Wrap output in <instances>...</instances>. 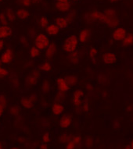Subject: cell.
<instances>
[{
	"label": "cell",
	"instance_id": "30bf717a",
	"mask_svg": "<svg viewBox=\"0 0 133 149\" xmlns=\"http://www.w3.org/2000/svg\"><path fill=\"white\" fill-rule=\"evenodd\" d=\"M73 123V118L70 115L62 116L61 118L59 120V127L61 129L66 130L71 127Z\"/></svg>",
	"mask_w": 133,
	"mask_h": 149
},
{
	"label": "cell",
	"instance_id": "9c48e42d",
	"mask_svg": "<svg viewBox=\"0 0 133 149\" xmlns=\"http://www.w3.org/2000/svg\"><path fill=\"white\" fill-rule=\"evenodd\" d=\"M102 59L104 64L111 66V65H114L117 63L118 62V56L115 53L111 52H106L103 55Z\"/></svg>",
	"mask_w": 133,
	"mask_h": 149
},
{
	"label": "cell",
	"instance_id": "83f0119b",
	"mask_svg": "<svg viewBox=\"0 0 133 149\" xmlns=\"http://www.w3.org/2000/svg\"><path fill=\"white\" fill-rule=\"evenodd\" d=\"M41 50L39 49H38L37 47L34 45V46H32L31 49H30V56L33 58V59H35V58H37L40 56V54H41Z\"/></svg>",
	"mask_w": 133,
	"mask_h": 149
},
{
	"label": "cell",
	"instance_id": "f546056e",
	"mask_svg": "<svg viewBox=\"0 0 133 149\" xmlns=\"http://www.w3.org/2000/svg\"><path fill=\"white\" fill-rule=\"evenodd\" d=\"M66 98V92H63V91H59L56 94L55 96V100L56 102H63Z\"/></svg>",
	"mask_w": 133,
	"mask_h": 149
},
{
	"label": "cell",
	"instance_id": "9f6ffc18",
	"mask_svg": "<svg viewBox=\"0 0 133 149\" xmlns=\"http://www.w3.org/2000/svg\"><path fill=\"white\" fill-rule=\"evenodd\" d=\"M33 1H34L35 3H37V2H38V1H40V0H33Z\"/></svg>",
	"mask_w": 133,
	"mask_h": 149
},
{
	"label": "cell",
	"instance_id": "7dc6e473",
	"mask_svg": "<svg viewBox=\"0 0 133 149\" xmlns=\"http://www.w3.org/2000/svg\"><path fill=\"white\" fill-rule=\"evenodd\" d=\"M30 98L32 100V102H34V104L37 102V96L35 95H32L30 96Z\"/></svg>",
	"mask_w": 133,
	"mask_h": 149
},
{
	"label": "cell",
	"instance_id": "5bb4252c",
	"mask_svg": "<svg viewBox=\"0 0 133 149\" xmlns=\"http://www.w3.org/2000/svg\"><path fill=\"white\" fill-rule=\"evenodd\" d=\"M57 51V43L54 42H52L49 45L45 50V56L48 59H52L54 56L56 55Z\"/></svg>",
	"mask_w": 133,
	"mask_h": 149
},
{
	"label": "cell",
	"instance_id": "3957f363",
	"mask_svg": "<svg viewBox=\"0 0 133 149\" xmlns=\"http://www.w3.org/2000/svg\"><path fill=\"white\" fill-rule=\"evenodd\" d=\"M34 39H35L34 40V44L41 51H45L47 47L49 46V44L51 43L48 35L44 34V33L37 34Z\"/></svg>",
	"mask_w": 133,
	"mask_h": 149
},
{
	"label": "cell",
	"instance_id": "60d3db41",
	"mask_svg": "<svg viewBox=\"0 0 133 149\" xmlns=\"http://www.w3.org/2000/svg\"><path fill=\"white\" fill-rule=\"evenodd\" d=\"M18 1H19V3L20 5H22L24 7H28L32 5L33 0H18Z\"/></svg>",
	"mask_w": 133,
	"mask_h": 149
},
{
	"label": "cell",
	"instance_id": "4fadbf2b",
	"mask_svg": "<svg viewBox=\"0 0 133 149\" xmlns=\"http://www.w3.org/2000/svg\"><path fill=\"white\" fill-rule=\"evenodd\" d=\"M64 110H65V106L63 105V103L59 102H56L53 103L51 108V112L54 116H61L64 113Z\"/></svg>",
	"mask_w": 133,
	"mask_h": 149
},
{
	"label": "cell",
	"instance_id": "7402d4cb",
	"mask_svg": "<svg viewBox=\"0 0 133 149\" xmlns=\"http://www.w3.org/2000/svg\"><path fill=\"white\" fill-rule=\"evenodd\" d=\"M65 80L67 82V84H69L70 87H74V86L77 85L78 83V78L76 75L74 74H69V75H66L65 77Z\"/></svg>",
	"mask_w": 133,
	"mask_h": 149
},
{
	"label": "cell",
	"instance_id": "e0dca14e",
	"mask_svg": "<svg viewBox=\"0 0 133 149\" xmlns=\"http://www.w3.org/2000/svg\"><path fill=\"white\" fill-rule=\"evenodd\" d=\"M55 24H57L60 30H64L68 27L69 22L66 20V17L60 16L55 18Z\"/></svg>",
	"mask_w": 133,
	"mask_h": 149
},
{
	"label": "cell",
	"instance_id": "f1b7e54d",
	"mask_svg": "<svg viewBox=\"0 0 133 149\" xmlns=\"http://www.w3.org/2000/svg\"><path fill=\"white\" fill-rule=\"evenodd\" d=\"M49 19L46 17H41L38 20V26L40 28H45L49 25Z\"/></svg>",
	"mask_w": 133,
	"mask_h": 149
},
{
	"label": "cell",
	"instance_id": "bcb514c9",
	"mask_svg": "<svg viewBox=\"0 0 133 149\" xmlns=\"http://www.w3.org/2000/svg\"><path fill=\"white\" fill-rule=\"evenodd\" d=\"M5 109H6L5 106L0 104V117H1V116H3V115L4 114V112H5Z\"/></svg>",
	"mask_w": 133,
	"mask_h": 149
},
{
	"label": "cell",
	"instance_id": "9a60e30c",
	"mask_svg": "<svg viewBox=\"0 0 133 149\" xmlns=\"http://www.w3.org/2000/svg\"><path fill=\"white\" fill-rule=\"evenodd\" d=\"M56 84H57V90L59 91L67 92L71 88L70 85L67 84L65 78L64 77H58L56 81Z\"/></svg>",
	"mask_w": 133,
	"mask_h": 149
},
{
	"label": "cell",
	"instance_id": "d4e9b609",
	"mask_svg": "<svg viewBox=\"0 0 133 149\" xmlns=\"http://www.w3.org/2000/svg\"><path fill=\"white\" fill-rule=\"evenodd\" d=\"M38 69L40 70L41 72H44V73H49L52 70V64L50 63L49 61H46L44 63H42L39 66Z\"/></svg>",
	"mask_w": 133,
	"mask_h": 149
},
{
	"label": "cell",
	"instance_id": "db71d44e",
	"mask_svg": "<svg viewBox=\"0 0 133 149\" xmlns=\"http://www.w3.org/2000/svg\"><path fill=\"white\" fill-rule=\"evenodd\" d=\"M1 148H3V144H2V143L0 142V149Z\"/></svg>",
	"mask_w": 133,
	"mask_h": 149
},
{
	"label": "cell",
	"instance_id": "d590c367",
	"mask_svg": "<svg viewBox=\"0 0 133 149\" xmlns=\"http://www.w3.org/2000/svg\"><path fill=\"white\" fill-rule=\"evenodd\" d=\"M9 74V71L6 68L3 67V66H0V79L5 78L8 76Z\"/></svg>",
	"mask_w": 133,
	"mask_h": 149
},
{
	"label": "cell",
	"instance_id": "8992f818",
	"mask_svg": "<svg viewBox=\"0 0 133 149\" xmlns=\"http://www.w3.org/2000/svg\"><path fill=\"white\" fill-rule=\"evenodd\" d=\"M85 96L84 91L81 89H77L74 91L73 93V97H72V102L74 105V108L76 109H81L83 102H82V98Z\"/></svg>",
	"mask_w": 133,
	"mask_h": 149
},
{
	"label": "cell",
	"instance_id": "484cf974",
	"mask_svg": "<svg viewBox=\"0 0 133 149\" xmlns=\"http://www.w3.org/2000/svg\"><path fill=\"white\" fill-rule=\"evenodd\" d=\"M6 15L9 22H15V20L17 19V16H16V12H14L12 9H10V8L7 9L6 11Z\"/></svg>",
	"mask_w": 133,
	"mask_h": 149
},
{
	"label": "cell",
	"instance_id": "603a6c76",
	"mask_svg": "<svg viewBox=\"0 0 133 149\" xmlns=\"http://www.w3.org/2000/svg\"><path fill=\"white\" fill-rule=\"evenodd\" d=\"M122 45L125 48L133 45V34H127L125 38L121 41Z\"/></svg>",
	"mask_w": 133,
	"mask_h": 149
},
{
	"label": "cell",
	"instance_id": "f5cc1de1",
	"mask_svg": "<svg viewBox=\"0 0 133 149\" xmlns=\"http://www.w3.org/2000/svg\"><path fill=\"white\" fill-rule=\"evenodd\" d=\"M3 65V62H2V59L0 58V66H2Z\"/></svg>",
	"mask_w": 133,
	"mask_h": 149
},
{
	"label": "cell",
	"instance_id": "b9f144b4",
	"mask_svg": "<svg viewBox=\"0 0 133 149\" xmlns=\"http://www.w3.org/2000/svg\"><path fill=\"white\" fill-rule=\"evenodd\" d=\"M89 109H90V106H89V103L88 102H85L83 104H82V106H81V109L84 113H87L89 111Z\"/></svg>",
	"mask_w": 133,
	"mask_h": 149
},
{
	"label": "cell",
	"instance_id": "ee69618b",
	"mask_svg": "<svg viewBox=\"0 0 133 149\" xmlns=\"http://www.w3.org/2000/svg\"><path fill=\"white\" fill-rule=\"evenodd\" d=\"M28 35H29L31 38H34L36 36V31H35V28H31L28 31Z\"/></svg>",
	"mask_w": 133,
	"mask_h": 149
},
{
	"label": "cell",
	"instance_id": "e575fe53",
	"mask_svg": "<svg viewBox=\"0 0 133 149\" xmlns=\"http://www.w3.org/2000/svg\"><path fill=\"white\" fill-rule=\"evenodd\" d=\"M9 20H8L6 15L4 13H0V24L1 25H8Z\"/></svg>",
	"mask_w": 133,
	"mask_h": 149
},
{
	"label": "cell",
	"instance_id": "4dcf8cb0",
	"mask_svg": "<svg viewBox=\"0 0 133 149\" xmlns=\"http://www.w3.org/2000/svg\"><path fill=\"white\" fill-rule=\"evenodd\" d=\"M71 138V137L69 134H67L66 133H64L62 134L59 137V141L60 144H66V142L68 141Z\"/></svg>",
	"mask_w": 133,
	"mask_h": 149
},
{
	"label": "cell",
	"instance_id": "7a4b0ae2",
	"mask_svg": "<svg viewBox=\"0 0 133 149\" xmlns=\"http://www.w3.org/2000/svg\"><path fill=\"white\" fill-rule=\"evenodd\" d=\"M79 43L80 42L78 41V38L74 34H71L64 40L63 43V50L67 54L73 52L78 49Z\"/></svg>",
	"mask_w": 133,
	"mask_h": 149
},
{
	"label": "cell",
	"instance_id": "f907efd6",
	"mask_svg": "<svg viewBox=\"0 0 133 149\" xmlns=\"http://www.w3.org/2000/svg\"><path fill=\"white\" fill-rule=\"evenodd\" d=\"M119 0H110V2H111V3H117V2H118Z\"/></svg>",
	"mask_w": 133,
	"mask_h": 149
},
{
	"label": "cell",
	"instance_id": "ffe728a7",
	"mask_svg": "<svg viewBox=\"0 0 133 149\" xmlns=\"http://www.w3.org/2000/svg\"><path fill=\"white\" fill-rule=\"evenodd\" d=\"M16 16L20 20H27L30 17V12L25 8H20L16 11Z\"/></svg>",
	"mask_w": 133,
	"mask_h": 149
},
{
	"label": "cell",
	"instance_id": "ba28073f",
	"mask_svg": "<svg viewBox=\"0 0 133 149\" xmlns=\"http://www.w3.org/2000/svg\"><path fill=\"white\" fill-rule=\"evenodd\" d=\"M0 58L2 59L3 64H4V65H8V64L11 63L13 59H14V52H13V49H11V48L6 49L2 53Z\"/></svg>",
	"mask_w": 133,
	"mask_h": 149
},
{
	"label": "cell",
	"instance_id": "2e32d148",
	"mask_svg": "<svg viewBox=\"0 0 133 149\" xmlns=\"http://www.w3.org/2000/svg\"><path fill=\"white\" fill-rule=\"evenodd\" d=\"M13 34L12 28L9 25L0 26V39H6L10 38Z\"/></svg>",
	"mask_w": 133,
	"mask_h": 149
},
{
	"label": "cell",
	"instance_id": "11a10c76",
	"mask_svg": "<svg viewBox=\"0 0 133 149\" xmlns=\"http://www.w3.org/2000/svg\"><path fill=\"white\" fill-rule=\"evenodd\" d=\"M70 1H71V2H78L79 0H70Z\"/></svg>",
	"mask_w": 133,
	"mask_h": 149
},
{
	"label": "cell",
	"instance_id": "1f68e13d",
	"mask_svg": "<svg viewBox=\"0 0 133 149\" xmlns=\"http://www.w3.org/2000/svg\"><path fill=\"white\" fill-rule=\"evenodd\" d=\"M75 17H76V12L74 11V10H71L69 12H67L66 15V20H68V22L72 23L75 19Z\"/></svg>",
	"mask_w": 133,
	"mask_h": 149
},
{
	"label": "cell",
	"instance_id": "6f0895ef",
	"mask_svg": "<svg viewBox=\"0 0 133 149\" xmlns=\"http://www.w3.org/2000/svg\"><path fill=\"white\" fill-rule=\"evenodd\" d=\"M3 1V0H0V3H2Z\"/></svg>",
	"mask_w": 133,
	"mask_h": 149
},
{
	"label": "cell",
	"instance_id": "f35d334b",
	"mask_svg": "<svg viewBox=\"0 0 133 149\" xmlns=\"http://www.w3.org/2000/svg\"><path fill=\"white\" fill-rule=\"evenodd\" d=\"M0 104L4 105L6 108L7 107V98H6V96L4 95H0Z\"/></svg>",
	"mask_w": 133,
	"mask_h": 149
},
{
	"label": "cell",
	"instance_id": "8fae6325",
	"mask_svg": "<svg viewBox=\"0 0 133 149\" xmlns=\"http://www.w3.org/2000/svg\"><path fill=\"white\" fill-rule=\"evenodd\" d=\"M71 3L70 0L64 1V2H56L55 3V8L60 13H67L71 10Z\"/></svg>",
	"mask_w": 133,
	"mask_h": 149
},
{
	"label": "cell",
	"instance_id": "52a82bcc",
	"mask_svg": "<svg viewBox=\"0 0 133 149\" xmlns=\"http://www.w3.org/2000/svg\"><path fill=\"white\" fill-rule=\"evenodd\" d=\"M127 31L125 28L122 27H118L114 28L112 31L111 36L112 39L116 42H121L125 38V37L127 35Z\"/></svg>",
	"mask_w": 133,
	"mask_h": 149
},
{
	"label": "cell",
	"instance_id": "8d00e7d4",
	"mask_svg": "<svg viewBox=\"0 0 133 149\" xmlns=\"http://www.w3.org/2000/svg\"><path fill=\"white\" fill-rule=\"evenodd\" d=\"M71 140L74 141V143L76 144V146L78 147V145L81 144V141H82V138L80 135H74V136H72Z\"/></svg>",
	"mask_w": 133,
	"mask_h": 149
},
{
	"label": "cell",
	"instance_id": "44dd1931",
	"mask_svg": "<svg viewBox=\"0 0 133 149\" xmlns=\"http://www.w3.org/2000/svg\"><path fill=\"white\" fill-rule=\"evenodd\" d=\"M20 103L23 107L24 109H32L34 105V102H32L30 97H23L20 100Z\"/></svg>",
	"mask_w": 133,
	"mask_h": 149
},
{
	"label": "cell",
	"instance_id": "816d5d0a",
	"mask_svg": "<svg viewBox=\"0 0 133 149\" xmlns=\"http://www.w3.org/2000/svg\"><path fill=\"white\" fill-rule=\"evenodd\" d=\"M56 2H64V1H67V0H55Z\"/></svg>",
	"mask_w": 133,
	"mask_h": 149
},
{
	"label": "cell",
	"instance_id": "cb8c5ba5",
	"mask_svg": "<svg viewBox=\"0 0 133 149\" xmlns=\"http://www.w3.org/2000/svg\"><path fill=\"white\" fill-rule=\"evenodd\" d=\"M89 56L93 63H96V59H97V56H98V50L94 48V47H91L89 49Z\"/></svg>",
	"mask_w": 133,
	"mask_h": 149
},
{
	"label": "cell",
	"instance_id": "d6a6232c",
	"mask_svg": "<svg viewBox=\"0 0 133 149\" xmlns=\"http://www.w3.org/2000/svg\"><path fill=\"white\" fill-rule=\"evenodd\" d=\"M20 109L18 106H16V105H13L12 107L10 109V113L12 116H17L20 114Z\"/></svg>",
	"mask_w": 133,
	"mask_h": 149
},
{
	"label": "cell",
	"instance_id": "74e56055",
	"mask_svg": "<svg viewBox=\"0 0 133 149\" xmlns=\"http://www.w3.org/2000/svg\"><path fill=\"white\" fill-rule=\"evenodd\" d=\"M94 144V140L92 139V137H88L85 140V146L87 148H92Z\"/></svg>",
	"mask_w": 133,
	"mask_h": 149
},
{
	"label": "cell",
	"instance_id": "7bdbcfd3",
	"mask_svg": "<svg viewBox=\"0 0 133 149\" xmlns=\"http://www.w3.org/2000/svg\"><path fill=\"white\" fill-rule=\"evenodd\" d=\"M20 42L21 43L23 46H27L28 45V40L25 38L24 36H21L20 38Z\"/></svg>",
	"mask_w": 133,
	"mask_h": 149
},
{
	"label": "cell",
	"instance_id": "7c38bea8",
	"mask_svg": "<svg viewBox=\"0 0 133 149\" xmlns=\"http://www.w3.org/2000/svg\"><path fill=\"white\" fill-rule=\"evenodd\" d=\"M78 41L81 44H85L91 38V31L88 28H83L79 31Z\"/></svg>",
	"mask_w": 133,
	"mask_h": 149
},
{
	"label": "cell",
	"instance_id": "ac0fdd59",
	"mask_svg": "<svg viewBox=\"0 0 133 149\" xmlns=\"http://www.w3.org/2000/svg\"><path fill=\"white\" fill-rule=\"evenodd\" d=\"M60 31V29L55 24H49L46 27V33L49 36H56L57 34H59Z\"/></svg>",
	"mask_w": 133,
	"mask_h": 149
},
{
	"label": "cell",
	"instance_id": "680465c9",
	"mask_svg": "<svg viewBox=\"0 0 133 149\" xmlns=\"http://www.w3.org/2000/svg\"><path fill=\"white\" fill-rule=\"evenodd\" d=\"M0 26H1V24H0Z\"/></svg>",
	"mask_w": 133,
	"mask_h": 149
},
{
	"label": "cell",
	"instance_id": "f6af8a7d",
	"mask_svg": "<svg viewBox=\"0 0 133 149\" xmlns=\"http://www.w3.org/2000/svg\"><path fill=\"white\" fill-rule=\"evenodd\" d=\"M4 48H5V42L3 39H0V52L3 51Z\"/></svg>",
	"mask_w": 133,
	"mask_h": 149
},
{
	"label": "cell",
	"instance_id": "d6986e66",
	"mask_svg": "<svg viewBox=\"0 0 133 149\" xmlns=\"http://www.w3.org/2000/svg\"><path fill=\"white\" fill-rule=\"evenodd\" d=\"M67 60L72 65H77V64H78L79 61H80V55H79L78 52L76 50V51L73 52L68 53Z\"/></svg>",
	"mask_w": 133,
	"mask_h": 149
},
{
	"label": "cell",
	"instance_id": "836d02e7",
	"mask_svg": "<svg viewBox=\"0 0 133 149\" xmlns=\"http://www.w3.org/2000/svg\"><path fill=\"white\" fill-rule=\"evenodd\" d=\"M51 141V136L48 132H46L42 136V142L44 144H49Z\"/></svg>",
	"mask_w": 133,
	"mask_h": 149
},
{
	"label": "cell",
	"instance_id": "277c9868",
	"mask_svg": "<svg viewBox=\"0 0 133 149\" xmlns=\"http://www.w3.org/2000/svg\"><path fill=\"white\" fill-rule=\"evenodd\" d=\"M85 22L92 23L95 21H99V22L104 23L106 20V15L104 13H102L99 10H92V12H89L84 16Z\"/></svg>",
	"mask_w": 133,
	"mask_h": 149
},
{
	"label": "cell",
	"instance_id": "c3c4849f",
	"mask_svg": "<svg viewBox=\"0 0 133 149\" xmlns=\"http://www.w3.org/2000/svg\"><path fill=\"white\" fill-rule=\"evenodd\" d=\"M39 148H40L46 149V148H49V146H48V144H44V143H42V144L39 146Z\"/></svg>",
	"mask_w": 133,
	"mask_h": 149
},
{
	"label": "cell",
	"instance_id": "6da1fadb",
	"mask_svg": "<svg viewBox=\"0 0 133 149\" xmlns=\"http://www.w3.org/2000/svg\"><path fill=\"white\" fill-rule=\"evenodd\" d=\"M104 14L106 15V20L104 24L106 27L114 29L116 27H119L120 20L117 15V11L113 8H107L104 10Z\"/></svg>",
	"mask_w": 133,
	"mask_h": 149
},
{
	"label": "cell",
	"instance_id": "4316f807",
	"mask_svg": "<svg viewBox=\"0 0 133 149\" xmlns=\"http://www.w3.org/2000/svg\"><path fill=\"white\" fill-rule=\"evenodd\" d=\"M41 90L44 94H47L49 93L51 90V84H50V82H49L48 80L45 79L44 81H42V86H41Z\"/></svg>",
	"mask_w": 133,
	"mask_h": 149
},
{
	"label": "cell",
	"instance_id": "681fc988",
	"mask_svg": "<svg viewBox=\"0 0 133 149\" xmlns=\"http://www.w3.org/2000/svg\"><path fill=\"white\" fill-rule=\"evenodd\" d=\"M129 147H130V148L133 149V139L132 140V141H131L130 144H129Z\"/></svg>",
	"mask_w": 133,
	"mask_h": 149
},
{
	"label": "cell",
	"instance_id": "ab89813d",
	"mask_svg": "<svg viewBox=\"0 0 133 149\" xmlns=\"http://www.w3.org/2000/svg\"><path fill=\"white\" fill-rule=\"evenodd\" d=\"M65 148L67 149H73V148H76L77 146H76V144L74 143V141H72L71 138V139H70L68 141L66 142Z\"/></svg>",
	"mask_w": 133,
	"mask_h": 149
},
{
	"label": "cell",
	"instance_id": "5b68a950",
	"mask_svg": "<svg viewBox=\"0 0 133 149\" xmlns=\"http://www.w3.org/2000/svg\"><path fill=\"white\" fill-rule=\"evenodd\" d=\"M40 77H41V71L39 69L33 70L26 77V80H25L26 85L32 87V86L37 84L39 81Z\"/></svg>",
	"mask_w": 133,
	"mask_h": 149
}]
</instances>
